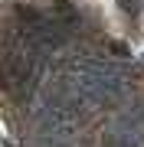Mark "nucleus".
Listing matches in <instances>:
<instances>
[{
    "mask_svg": "<svg viewBox=\"0 0 144 147\" xmlns=\"http://www.w3.org/2000/svg\"><path fill=\"white\" fill-rule=\"evenodd\" d=\"M118 7L124 13H138V0H118Z\"/></svg>",
    "mask_w": 144,
    "mask_h": 147,
    "instance_id": "f03ea898",
    "label": "nucleus"
},
{
    "mask_svg": "<svg viewBox=\"0 0 144 147\" xmlns=\"http://www.w3.org/2000/svg\"><path fill=\"white\" fill-rule=\"evenodd\" d=\"M108 49H112L118 59H124V56H128V46H124V42H108Z\"/></svg>",
    "mask_w": 144,
    "mask_h": 147,
    "instance_id": "f257e3e1",
    "label": "nucleus"
}]
</instances>
